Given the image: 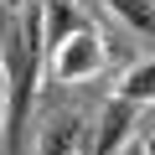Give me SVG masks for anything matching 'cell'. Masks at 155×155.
I'll return each instance as SVG.
<instances>
[{
    "instance_id": "obj_1",
    "label": "cell",
    "mask_w": 155,
    "mask_h": 155,
    "mask_svg": "<svg viewBox=\"0 0 155 155\" xmlns=\"http://www.w3.org/2000/svg\"><path fill=\"white\" fill-rule=\"evenodd\" d=\"M5 72H11V88H5L11 155H21V134H26V119H31V98H36V83H41V72H47V52H41V16H36V5H26L21 26H16V36H11Z\"/></svg>"
},
{
    "instance_id": "obj_2",
    "label": "cell",
    "mask_w": 155,
    "mask_h": 155,
    "mask_svg": "<svg viewBox=\"0 0 155 155\" xmlns=\"http://www.w3.org/2000/svg\"><path fill=\"white\" fill-rule=\"evenodd\" d=\"M104 62H109V41L93 26H83L78 36H67L57 52H47V72L57 78V83H88V78L104 72Z\"/></svg>"
},
{
    "instance_id": "obj_3",
    "label": "cell",
    "mask_w": 155,
    "mask_h": 155,
    "mask_svg": "<svg viewBox=\"0 0 155 155\" xmlns=\"http://www.w3.org/2000/svg\"><path fill=\"white\" fill-rule=\"evenodd\" d=\"M36 16H41V52H57L67 36H78L88 26L78 0H36Z\"/></svg>"
},
{
    "instance_id": "obj_4",
    "label": "cell",
    "mask_w": 155,
    "mask_h": 155,
    "mask_svg": "<svg viewBox=\"0 0 155 155\" xmlns=\"http://www.w3.org/2000/svg\"><path fill=\"white\" fill-rule=\"evenodd\" d=\"M129 134H134V109L119 104V98H109L104 114H98V124H93V155H119L129 145Z\"/></svg>"
},
{
    "instance_id": "obj_5",
    "label": "cell",
    "mask_w": 155,
    "mask_h": 155,
    "mask_svg": "<svg viewBox=\"0 0 155 155\" xmlns=\"http://www.w3.org/2000/svg\"><path fill=\"white\" fill-rule=\"evenodd\" d=\"M114 98L140 109V104H155V57H140L119 72V83H114Z\"/></svg>"
},
{
    "instance_id": "obj_6",
    "label": "cell",
    "mask_w": 155,
    "mask_h": 155,
    "mask_svg": "<svg viewBox=\"0 0 155 155\" xmlns=\"http://www.w3.org/2000/svg\"><path fill=\"white\" fill-rule=\"evenodd\" d=\"M83 119H52L47 129H41V140H36V155H83Z\"/></svg>"
},
{
    "instance_id": "obj_7",
    "label": "cell",
    "mask_w": 155,
    "mask_h": 155,
    "mask_svg": "<svg viewBox=\"0 0 155 155\" xmlns=\"http://www.w3.org/2000/svg\"><path fill=\"white\" fill-rule=\"evenodd\" d=\"M104 11H109L124 31H134V36H155V0H104Z\"/></svg>"
},
{
    "instance_id": "obj_8",
    "label": "cell",
    "mask_w": 155,
    "mask_h": 155,
    "mask_svg": "<svg viewBox=\"0 0 155 155\" xmlns=\"http://www.w3.org/2000/svg\"><path fill=\"white\" fill-rule=\"evenodd\" d=\"M140 155H155V129H145V134H140Z\"/></svg>"
},
{
    "instance_id": "obj_9",
    "label": "cell",
    "mask_w": 155,
    "mask_h": 155,
    "mask_svg": "<svg viewBox=\"0 0 155 155\" xmlns=\"http://www.w3.org/2000/svg\"><path fill=\"white\" fill-rule=\"evenodd\" d=\"M5 5H11V11H26L31 0H0V11H5Z\"/></svg>"
},
{
    "instance_id": "obj_10",
    "label": "cell",
    "mask_w": 155,
    "mask_h": 155,
    "mask_svg": "<svg viewBox=\"0 0 155 155\" xmlns=\"http://www.w3.org/2000/svg\"><path fill=\"white\" fill-rule=\"evenodd\" d=\"M0 124H5V93H0Z\"/></svg>"
}]
</instances>
